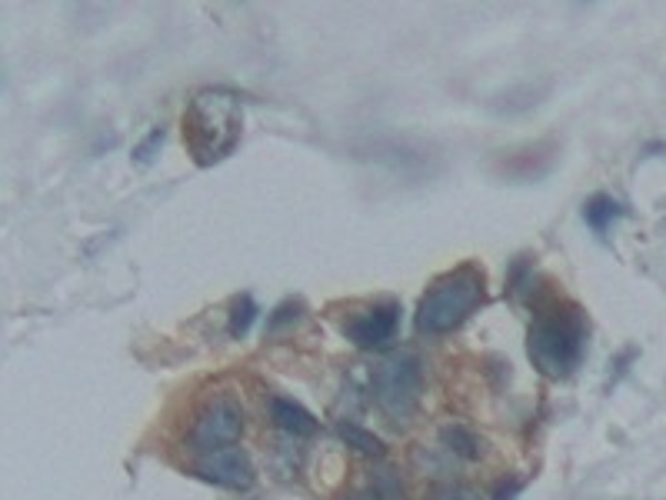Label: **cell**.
<instances>
[{"mask_svg":"<svg viewBox=\"0 0 666 500\" xmlns=\"http://www.w3.org/2000/svg\"><path fill=\"white\" fill-rule=\"evenodd\" d=\"M630 217V208L623 201H616L613 194H593L587 204H583V221L587 227L597 234V237H606L620 221Z\"/></svg>","mask_w":666,"mask_h":500,"instance_id":"10","label":"cell"},{"mask_svg":"<svg viewBox=\"0 0 666 500\" xmlns=\"http://www.w3.org/2000/svg\"><path fill=\"white\" fill-rule=\"evenodd\" d=\"M587 310L573 300H550L530 323L527 354L547 381H567L587 354Z\"/></svg>","mask_w":666,"mask_h":500,"instance_id":"1","label":"cell"},{"mask_svg":"<svg viewBox=\"0 0 666 500\" xmlns=\"http://www.w3.org/2000/svg\"><path fill=\"white\" fill-rule=\"evenodd\" d=\"M440 447L450 454L453 464H460V460H480L483 457V440L470 427H463V424H447L440 430Z\"/></svg>","mask_w":666,"mask_h":500,"instance_id":"12","label":"cell"},{"mask_svg":"<svg viewBox=\"0 0 666 500\" xmlns=\"http://www.w3.org/2000/svg\"><path fill=\"white\" fill-rule=\"evenodd\" d=\"M194 477H201L214 487H224V490H250L257 480V470L240 447H227V450L204 454L194 464Z\"/></svg>","mask_w":666,"mask_h":500,"instance_id":"8","label":"cell"},{"mask_svg":"<svg viewBox=\"0 0 666 500\" xmlns=\"http://www.w3.org/2000/svg\"><path fill=\"white\" fill-rule=\"evenodd\" d=\"M524 487H527L524 477H511V480H504V483L493 490V500H517L524 493Z\"/></svg>","mask_w":666,"mask_h":500,"instance_id":"19","label":"cell"},{"mask_svg":"<svg viewBox=\"0 0 666 500\" xmlns=\"http://www.w3.org/2000/svg\"><path fill=\"white\" fill-rule=\"evenodd\" d=\"M160 143H163V127H153L150 134H147V140L133 150V160L140 163V167H147V163H153V157H157V150H160Z\"/></svg>","mask_w":666,"mask_h":500,"instance_id":"18","label":"cell"},{"mask_svg":"<svg viewBox=\"0 0 666 500\" xmlns=\"http://www.w3.org/2000/svg\"><path fill=\"white\" fill-rule=\"evenodd\" d=\"M557 157H560V147L554 140H540V143L517 147V150H504L493 160V171H496V178L530 184V181H540L554 171Z\"/></svg>","mask_w":666,"mask_h":500,"instance_id":"7","label":"cell"},{"mask_svg":"<svg viewBox=\"0 0 666 500\" xmlns=\"http://www.w3.org/2000/svg\"><path fill=\"white\" fill-rule=\"evenodd\" d=\"M244 134V104L224 87H204L187 100L184 143L197 167H214L230 157Z\"/></svg>","mask_w":666,"mask_h":500,"instance_id":"2","label":"cell"},{"mask_svg":"<svg viewBox=\"0 0 666 500\" xmlns=\"http://www.w3.org/2000/svg\"><path fill=\"white\" fill-rule=\"evenodd\" d=\"M270 421L290 434V437H310L316 434V417L310 411H303L300 404L287 401V397H270Z\"/></svg>","mask_w":666,"mask_h":500,"instance_id":"11","label":"cell"},{"mask_svg":"<svg viewBox=\"0 0 666 500\" xmlns=\"http://www.w3.org/2000/svg\"><path fill=\"white\" fill-rule=\"evenodd\" d=\"M420 397H423V364L417 354H394L374 371V401L390 421L397 424L410 421Z\"/></svg>","mask_w":666,"mask_h":500,"instance_id":"4","label":"cell"},{"mask_svg":"<svg viewBox=\"0 0 666 500\" xmlns=\"http://www.w3.org/2000/svg\"><path fill=\"white\" fill-rule=\"evenodd\" d=\"M347 500H407V490H404V480L394 470H380L357 493H351Z\"/></svg>","mask_w":666,"mask_h":500,"instance_id":"13","label":"cell"},{"mask_svg":"<svg viewBox=\"0 0 666 500\" xmlns=\"http://www.w3.org/2000/svg\"><path fill=\"white\" fill-rule=\"evenodd\" d=\"M337 437H341L347 447H354V450H361V454H367V457H384V454H387V444H384L377 434L364 430L361 424L341 421V424H337Z\"/></svg>","mask_w":666,"mask_h":500,"instance_id":"14","label":"cell"},{"mask_svg":"<svg viewBox=\"0 0 666 500\" xmlns=\"http://www.w3.org/2000/svg\"><path fill=\"white\" fill-rule=\"evenodd\" d=\"M240 434H244V407L234 397H217L194 417L191 447L204 457V454L234 447Z\"/></svg>","mask_w":666,"mask_h":500,"instance_id":"5","label":"cell"},{"mask_svg":"<svg viewBox=\"0 0 666 500\" xmlns=\"http://www.w3.org/2000/svg\"><path fill=\"white\" fill-rule=\"evenodd\" d=\"M257 313H260V310H257V300H254L250 294L234 297V304H230V327H227L230 338H247V330L254 327Z\"/></svg>","mask_w":666,"mask_h":500,"instance_id":"15","label":"cell"},{"mask_svg":"<svg viewBox=\"0 0 666 500\" xmlns=\"http://www.w3.org/2000/svg\"><path fill=\"white\" fill-rule=\"evenodd\" d=\"M400 304L397 300H380V304H370L364 307L361 313H354L351 320H344V333L347 341L361 351H377V348H387L397 330H400Z\"/></svg>","mask_w":666,"mask_h":500,"instance_id":"6","label":"cell"},{"mask_svg":"<svg viewBox=\"0 0 666 500\" xmlns=\"http://www.w3.org/2000/svg\"><path fill=\"white\" fill-rule=\"evenodd\" d=\"M430 500H483V497L466 483H440V487H433Z\"/></svg>","mask_w":666,"mask_h":500,"instance_id":"17","label":"cell"},{"mask_svg":"<svg viewBox=\"0 0 666 500\" xmlns=\"http://www.w3.org/2000/svg\"><path fill=\"white\" fill-rule=\"evenodd\" d=\"M550 94V84L547 81H540V84H517V87H511V91H504V94H496L493 100H490V107H493V114H500V117H517V114H527V110H534L544 97Z\"/></svg>","mask_w":666,"mask_h":500,"instance_id":"9","label":"cell"},{"mask_svg":"<svg viewBox=\"0 0 666 500\" xmlns=\"http://www.w3.org/2000/svg\"><path fill=\"white\" fill-rule=\"evenodd\" d=\"M300 317H303V304H300V300H283V304L267 317V330H270V333H280L283 327L300 323Z\"/></svg>","mask_w":666,"mask_h":500,"instance_id":"16","label":"cell"},{"mask_svg":"<svg viewBox=\"0 0 666 500\" xmlns=\"http://www.w3.org/2000/svg\"><path fill=\"white\" fill-rule=\"evenodd\" d=\"M483 300H486L483 270L463 264L430 284V290L417 307V330L427 333V338H443V333L456 330Z\"/></svg>","mask_w":666,"mask_h":500,"instance_id":"3","label":"cell"}]
</instances>
